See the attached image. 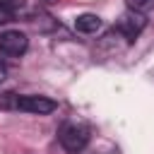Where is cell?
I'll return each mask as SVG.
<instances>
[{
  "instance_id": "obj_1",
  "label": "cell",
  "mask_w": 154,
  "mask_h": 154,
  "mask_svg": "<svg viewBox=\"0 0 154 154\" xmlns=\"http://www.w3.org/2000/svg\"><path fill=\"white\" fill-rule=\"evenodd\" d=\"M58 140L70 154H79L89 142V128L82 123H65L58 132Z\"/></svg>"
},
{
  "instance_id": "obj_2",
  "label": "cell",
  "mask_w": 154,
  "mask_h": 154,
  "mask_svg": "<svg viewBox=\"0 0 154 154\" xmlns=\"http://www.w3.org/2000/svg\"><path fill=\"white\" fill-rule=\"evenodd\" d=\"M14 111H22V113H34V116H46V113H53L58 108V103L48 96H38V94H26V96H12V103H10Z\"/></svg>"
},
{
  "instance_id": "obj_3",
  "label": "cell",
  "mask_w": 154,
  "mask_h": 154,
  "mask_svg": "<svg viewBox=\"0 0 154 154\" xmlns=\"http://www.w3.org/2000/svg\"><path fill=\"white\" fill-rule=\"evenodd\" d=\"M144 26H147V17H144V14H137V12H132V10H128V12H123V14L118 17L113 31L120 34V36L125 38V43H130V41H135V38L144 31Z\"/></svg>"
},
{
  "instance_id": "obj_4",
  "label": "cell",
  "mask_w": 154,
  "mask_h": 154,
  "mask_svg": "<svg viewBox=\"0 0 154 154\" xmlns=\"http://www.w3.org/2000/svg\"><path fill=\"white\" fill-rule=\"evenodd\" d=\"M29 48V38L26 34L17 31V29H10V31H2L0 34V53L7 55V58H19L24 55Z\"/></svg>"
},
{
  "instance_id": "obj_5",
  "label": "cell",
  "mask_w": 154,
  "mask_h": 154,
  "mask_svg": "<svg viewBox=\"0 0 154 154\" xmlns=\"http://www.w3.org/2000/svg\"><path fill=\"white\" fill-rule=\"evenodd\" d=\"M75 29L79 34H96L101 29V17L99 14H91V12H84L75 19Z\"/></svg>"
},
{
  "instance_id": "obj_6",
  "label": "cell",
  "mask_w": 154,
  "mask_h": 154,
  "mask_svg": "<svg viewBox=\"0 0 154 154\" xmlns=\"http://www.w3.org/2000/svg\"><path fill=\"white\" fill-rule=\"evenodd\" d=\"M24 10V0H0V24L12 22Z\"/></svg>"
},
{
  "instance_id": "obj_7",
  "label": "cell",
  "mask_w": 154,
  "mask_h": 154,
  "mask_svg": "<svg viewBox=\"0 0 154 154\" xmlns=\"http://www.w3.org/2000/svg\"><path fill=\"white\" fill-rule=\"evenodd\" d=\"M128 10L137 14H149L154 12V0H128Z\"/></svg>"
},
{
  "instance_id": "obj_8",
  "label": "cell",
  "mask_w": 154,
  "mask_h": 154,
  "mask_svg": "<svg viewBox=\"0 0 154 154\" xmlns=\"http://www.w3.org/2000/svg\"><path fill=\"white\" fill-rule=\"evenodd\" d=\"M5 77H7V70H5V65H2V63H0V82H2V79H5Z\"/></svg>"
}]
</instances>
